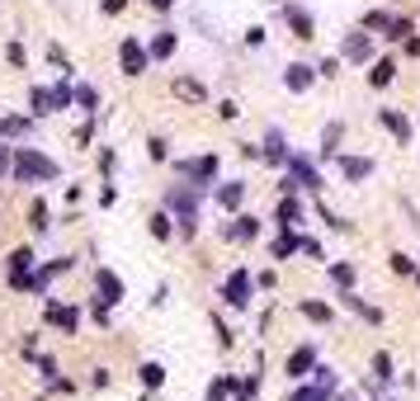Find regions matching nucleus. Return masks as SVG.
<instances>
[{
	"instance_id": "nucleus-1",
	"label": "nucleus",
	"mask_w": 420,
	"mask_h": 401,
	"mask_svg": "<svg viewBox=\"0 0 420 401\" xmlns=\"http://www.w3.org/2000/svg\"><path fill=\"white\" fill-rule=\"evenodd\" d=\"M15 180L19 185H48V180H57L62 175V165H57L53 156H43L38 147H15Z\"/></svg>"
},
{
	"instance_id": "nucleus-25",
	"label": "nucleus",
	"mask_w": 420,
	"mask_h": 401,
	"mask_svg": "<svg viewBox=\"0 0 420 401\" xmlns=\"http://www.w3.org/2000/svg\"><path fill=\"white\" fill-rule=\"evenodd\" d=\"M298 312L307 321H331V307H326V302H298Z\"/></svg>"
},
{
	"instance_id": "nucleus-40",
	"label": "nucleus",
	"mask_w": 420,
	"mask_h": 401,
	"mask_svg": "<svg viewBox=\"0 0 420 401\" xmlns=\"http://www.w3.org/2000/svg\"><path fill=\"white\" fill-rule=\"evenodd\" d=\"M416 279H420V269H416Z\"/></svg>"
},
{
	"instance_id": "nucleus-9",
	"label": "nucleus",
	"mask_w": 420,
	"mask_h": 401,
	"mask_svg": "<svg viewBox=\"0 0 420 401\" xmlns=\"http://www.w3.org/2000/svg\"><path fill=\"white\" fill-rule=\"evenodd\" d=\"M307 373H316V349L312 345H302V349H293L289 354V377L293 382H302Z\"/></svg>"
},
{
	"instance_id": "nucleus-42",
	"label": "nucleus",
	"mask_w": 420,
	"mask_h": 401,
	"mask_svg": "<svg viewBox=\"0 0 420 401\" xmlns=\"http://www.w3.org/2000/svg\"><path fill=\"white\" fill-rule=\"evenodd\" d=\"M0 142H5V137H0Z\"/></svg>"
},
{
	"instance_id": "nucleus-20",
	"label": "nucleus",
	"mask_w": 420,
	"mask_h": 401,
	"mask_svg": "<svg viewBox=\"0 0 420 401\" xmlns=\"http://www.w3.org/2000/svg\"><path fill=\"white\" fill-rule=\"evenodd\" d=\"M241 198H246V185H217V208H241Z\"/></svg>"
},
{
	"instance_id": "nucleus-17",
	"label": "nucleus",
	"mask_w": 420,
	"mask_h": 401,
	"mask_svg": "<svg viewBox=\"0 0 420 401\" xmlns=\"http://www.w3.org/2000/svg\"><path fill=\"white\" fill-rule=\"evenodd\" d=\"M222 236H227V241H255V236H260V222H255V217H237Z\"/></svg>"
},
{
	"instance_id": "nucleus-32",
	"label": "nucleus",
	"mask_w": 420,
	"mask_h": 401,
	"mask_svg": "<svg viewBox=\"0 0 420 401\" xmlns=\"http://www.w3.org/2000/svg\"><path fill=\"white\" fill-rule=\"evenodd\" d=\"M373 377H392V359L387 354H373Z\"/></svg>"
},
{
	"instance_id": "nucleus-39",
	"label": "nucleus",
	"mask_w": 420,
	"mask_h": 401,
	"mask_svg": "<svg viewBox=\"0 0 420 401\" xmlns=\"http://www.w3.org/2000/svg\"><path fill=\"white\" fill-rule=\"evenodd\" d=\"M152 10H170V0H152Z\"/></svg>"
},
{
	"instance_id": "nucleus-13",
	"label": "nucleus",
	"mask_w": 420,
	"mask_h": 401,
	"mask_svg": "<svg viewBox=\"0 0 420 401\" xmlns=\"http://www.w3.org/2000/svg\"><path fill=\"white\" fill-rule=\"evenodd\" d=\"M95 283H100V293H104L109 307H113V302H123V279H118L113 269H100V274H95Z\"/></svg>"
},
{
	"instance_id": "nucleus-33",
	"label": "nucleus",
	"mask_w": 420,
	"mask_h": 401,
	"mask_svg": "<svg viewBox=\"0 0 420 401\" xmlns=\"http://www.w3.org/2000/svg\"><path fill=\"white\" fill-rule=\"evenodd\" d=\"M387 24H392V19H387L383 10H368L364 15V28H387Z\"/></svg>"
},
{
	"instance_id": "nucleus-14",
	"label": "nucleus",
	"mask_w": 420,
	"mask_h": 401,
	"mask_svg": "<svg viewBox=\"0 0 420 401\" xmlns=\"http://www.w3.org/2000/svg\"><path fill=\"white\" fill-rule=\"evenodd\" d=\"M284 15H289V28L298 33V38H316V24H312V15H307L302 5H289Z\"/></svg>"
},
{
	"instance_id": "nucleus-27",
	"label": "nucleus",
	"mask_w": 420,
	"mask_h": 401,
	"mask_svg": "<svg viewBox=\"0 0 420 401\" xmlns=\"http://www.w3.org/2000/svg\"><path fill=\"white\" fill-rule=\"evenodd\" d=\"M232 392H237V382H232V377H217V382L208 387V401H227Z\"/></svg>"
},
{
	"instance_id": "nucleus-21",
	"label": "nucleus",
	"mask_w": 420,
	"mask_h": 401,
	"mask_svg": "<svg viewBox=\"0 0 420 401\" xmlns=\"http://www.w3.org/2000/svg\"><path fill=\"white\" fill-rule=\"evenodd\" d=\"M331 156H340V123H331L321 133V160H331Z\"/></svg>"
},
{
	"instance_id": "nucleus-26",
	"label": "nucleus",
	"mask_w": 420,
	"mask_h": 401,
	"mask_svg": "<svg viewBox=\"0 0 420 401\" xmlns=\"http://www.w3.org/2000/svg\"><path fill=\"white\" fill-rule=\"evenodd\" d=\"M28 227H33V232H48V227H53V222H48V208H43L38 198H33V208H28Z\"/></svg>"
},
{
	"instance_id": "nucleus-16",
	"label": "nucleus",
	"mask_w": 420,
	"mask_h": 401,
	"mask_svg": "<svg viewBox=\"0 0 420 401\" xmlns=\"http://www.w3.org/2000/svg\"><path fill=\"white\" fill-rule=\"evenodd\" d=\"M260 156H264V160H274V165H289V147H284V133H269V137H264Z\"/></svg>"
},
{
	"instance_id": "nucleus-3",
	"label": "nucleus",
	"mask_w": 420,
	"mask_h": 401,
	"mask_svg": "<svg viewBox=\"0 0 420 401\" xmlns=\"http://www.w3.org/2000/svg\"><path fill=\"white\" fill-rule=\"evenodd\" d=\"M118 62H123V76H142L147 62H152V53H147L142 38H123V43H118Z\"/></svg>"
},
{
	"instance_id": "nucleus-4",
	"label": "nucleus",
	"mask_w": 420,
	"mask_h": 401,
	"mask_svg": "<svg viewBox=\"0 0 420 401\" xmlns=\"http://www.w3.org/2000/svg\"><path fill=\"white\" fill-rule=\"evenodd\" d=\"M71 265H76V260H48V265H38L33 274H28L24 293H38V297H48V288H53V279H57V274H66Z\"/></svg>"
},
{
	"instance_id": "nucleus-31",
	"label": "nucleus",
	"mask_w": 420,
	"mask_h": 401,
	"mask_svg": "<svg viewBox=\"0 0 420 401\" xmlns=\"http://www.w3.org/2000/svg\"><path fill=\"white\" fill-rule=\"evenodd\" d=\"M152 236H156V241H170V217H165V213L152 217Z\"/></svg>"
},
{
	"instance_id": "nucleus-5",
	"label": "nucleus",
	"mask_w": 420,
	"mask_h": 401,
	"mask_svg": "<svg viewBox=\"0 0 420 401\" xmlns=\"http://www.w3.org/2000/svg\"><path fill=\"white\" fill-rule=\"evenodd\" d=\"M180 175L194 189H208L217 180V156H199V160H180Z\"/></svg>"
},
{
	"instance_id": "nucleus-2",
	"label": "nucleus",
	"mask_w": 420,
	"mask_h": 401,
	"mask_svg": "<svg viewBox=\"0 0 420 401\" xmlns=\"http://www.w3.org/2000/svg\"><path fill=\"white\" fill-rule=\"evenodd\" d=\"M293 189H321V170H316L307 156H289V180H284V194Z\"/></svg>"
},
{
	"instance_id": "nucleus-22",
	"label": "nucleus",
	"mask_w": 420,
	"mask_h": 401,
	"mask_svg": "<svg viewBox=\"0 0 420 401\" xmlns=\"http://www.w3.org/2000/svg\"><path fill=\"white\" fill-rule=\"evenodd\" d=\"M71 104H80L85 113H95V109H100V95H95L90 85H71Z\"/></svg>"
},
{
	"instance_id": "nucleus-36",
	"label": "nucleus",
	"mask_w": 420,
	"mask_h": 401,
	"mask_svg": "<svg viewBox=\"0 0 420 401\" xmlns=\"http://www.w3.org/2000/svg\"><path fill=\"white\" fill-rule=\"evenodd\" d=\"M10 165H15V151H10V147L0 142V180H5V170H10Z\"/></svg>"
},
{
	"instance_id": "nucleus-19",
	"label": "nucleus",
	"mask_w": 420,
	"mask_h": 401,
	"mask_svg": "<svg viewBox=\"0 0 420 401\" xmlns=\"http://www.w3.org/2000/svg\"><path fill=\"white\" fill-rule=\"evenodd\" d=\"M279 227H302V203L284 194V203H279Z\"/></svg>"
},
{
	"instance_id": "nucleus-7",
	"label": "nucleus",
	"mask_w": 420,
	"mask_h": 401,
	"mask_svg": "<svg viewBox=\"0 0 420 401\" xmlns=\"http://www.w3.org/2000/svg\"><path fill=\"white\" fill-rule=\"evenodd\" d=\"M48 326L66 330V335H76V330H80V312H76V307H66V302H48Z\"/></svg>"
},
{
	"instance_id": "nucleus-34",
	"label": "nucleus",
	"mask_w": 420,
	"mask_h": 401,
	"mask_svg": "<svg viewBox=\"0 0 420 401\" xmlns=\"http://www.w3.org/2000/svg\"><path fill=\"white\" fill-rule=\"evenodd\" d=\"M298 250H302V255H312V260H321V245H316L312 236H298Z\"/></svg>"
},
{
	"instance_id": "nucleus-18",
	"label": "nucleus",
	"mask_w": 420,
	"mask_h": 401,
	"mask_svg": "<svg viewBox=\"0 0 420 401\" xmlns=\"http://www.w3.org/2000/svg\"><path fill=\"white\" fill-rule=\"evenodd\" d=\"M175 43H180V38H175V33H170V28H161L156 38H152V43H147V53L156 57V62H165V57L175 53Z\"/></svg>"
},
{
	"instance_id": "nucleus-30",
	"label": "nucleus",
	"mask_w": 420,
	"mask_h": 401,
	"mask_svg": "<svg viewBox=\"0 0 420 401\" xmlns=\"http://www.w3.org/2000/svg\"><path fill=\"white\" fill-rule=\"evenodd\" d=\"M331 279H336L340 288H354V269L349 265H331Z\"/></svg>"
},
{
	"instance_id": "nucleus-11",
	"label": "nucleus",
	"mask_w": 420,
	"mask_h": 401,
	"mask_svg": "<svg viewBox=\"0 0 420 401\" xmlns=\"http://www.w3.org/2000/svg\"><path fill=\"white\" fill-rule=\"evenodd\" d=\"M345 62H373V38L368 33H349L345 38Z\"/></svg>"
},
{
	"instance_id": "nucleus-41",
	"label": "nucleus",
	"mask_w": 420,
	"mask_h": 401,
	"mask_svg": "<svg viewBox=\"0 0 420 401\" xmlns=\"http://www.w3.org/2000/svg\"><path fill=\"white\" fill-rule=\"evenodd\" d=\"M241 401H250V397H241Z\"/></svg>"
},
{
	"instance_id": "nucleus-10",
	"label": "nucleus",
	"mask_w": 420,
	"mask_h": 401,
	"mask_svg": "<svg viewBox=\"0 0 420 401\" xmlns=\"http://www.w3.org/2000/svg\"><path fill=\"white\" fill-rule=\"evenodd\" d=\"M378 123H383L396 142H411V118H401L396 109H378Z\"/></svg>"
},
{
	"instance_id": "nucleus-23",
	"label": "nucleus",
	"mask_w": 420,
	"mask_h": 401,
	"mask_svg": "<svg viewBox=\"0 0 420 401\" xmlns=\"http://www.w3.org/2000/svg\"><path fill=\"white\" fill-rule=\"evenodd\" d=\"M137 377H142L147 392H156L161 382H165V369H161V364H142V373H137Z\"/></svg>"
},
{
	"instance_id": "nucleus-8",
	"label": "nucleus",
	"mask_w": 420,
	"mask_h": 401,
	"mask_svg": "<svg viewBox=\"0 0 420 401\" xmlns=\"http://www.w3.org/2000/svg\"><path fill=\"white\" fill-rule=\"evenodd\" d=\"M33 250H15V255H10V288H19V293H24V283H28V274H33Z\"/></svg>"
},
{
	"instance_id": "nucleus-6",
	"label": "nucleus",
	"mask_w": 420,
	"mask_h": 401,
	"mask_svg": "<svg viewBox=\"0 0 420 401\" xmlns=\"http://www.w3.org/2000/svg\"><path fill=\"white\" fill-rule=\"evenodd\" d=\"M222 297H227L232 307H246V302H250V274H246V269L227 274V283H222Z\"/></svg>"
},
{
	"instance_id": "nucleus-15",
	"label": "nucleus",
	"mask_w": 420,
	"mask_h": 401,
	"mask_svg": "<svg viewBox=\"0 0 420 401\" xmlns=\"http://www.w3.org/2000/svg\"><path fill=\"white\" fill-rule=\"evenodd\" d=\"M312 80H316V71H312V66H302V62H293L289 71H284V85L298 90V95H302V90H312Z\"/></svg>"
},
{
	"instance_id": "nucleus-28",
	"label": "nucleus",
	"mask_w": 420,
	"mask_h": 401,
	"mask_svg": "<svg viewBox=\"0 0 420 401\" xmlns=\"http://www.w3.org/2000/svg\"><path fill=\"white\" fill-rule=\"evenodd\" d=\"M293 401H331V392L326 387H307V382H298V397Z\"/></svg>"
},
{
	"instance_id": "nucleus-24",
	"label": "nucleus",
	"mask_w": 420,
	"mask_h": 401,
	"mask_svg": "<svg viewBox=\"0 0 420 401\" xmlns=\"http://www.w3.org/2000/svg\"><path fill=\"white\" fill-rule=\"evenodd\" d=\"M392 76H396L392 62H373V71H368V85H392Z\"/></svg>"
},
{
	"instance_id": "nucleus-12",
	"label": "nucleus",
	"mask_w": 420,
	"mask_h": 401,
	"mask_svg": "<svg viewBox=\"0 0 420 401\" xmlns=\"http://www.w3.org/2000/svg\"><path fill=\"white\" fill-rule=\"evenodd\" d=\"M336 165H340V175H345V180H354V185L373 175V160H364V156H336Z\"/></svg>"
},
{
	"instance_id": "nucleus-37",
	"label": "nucleus",
	"mask_w": 420,
	"mask_h": 401,
	"mask_svg": "<svg viewBox=\"0 0 420 401\" xmlns=\"http://www.w3.org/2000/svg\"><path fill=\"white\" fill-rule=\"evenodd\" d=\"M316 387H326V392H331V387H336V373H331V369H316Z\"/></svg>"
},
{
	"instance_id": "nucleus-35",
	"label": "nucleus",
	"mask_w": 420,
	"mask_h": 401,
	"mask_svg": "<svg viewBox=\"0 0 420 401\" xmlns=\"http://www.w3.org/2000/svg\"><path fill=\"white\" fill-rule=\"evenodd\" d=\"M392 269L396 274H416V260L411 255H392Z\"/></svg>"
},
{
	"instance_id": "nucleus-38",
	"label": "nucleus",
	"mask_w": 420,
	"mask_h": 401,
	"mask_svg": "<svg viewBox=\"0 0 420 401\" xmlns=\"http://www.w3.org/2000/svg\"><path fill=\"white\" fill-rule=\"evenodd\" d=\"M104 10H109V15H118V10H123V0H104Z\"/></svg>"
},
{
	"instance_id": "nucleus-29",
	"label": "nucleus",
	"mask_w": 420,
	"mask_h": 401,
	"mask_svg": "<svg viewBox=\"0 0 420 401\" xmlns=\"http://www.w3.org/2000/svg\"><path fill=\"white\" fill-rule=\"evenodd\" d=\"M28 133V118H5L0 123V137H24Z\"/></svg>"
}]
</instances>
